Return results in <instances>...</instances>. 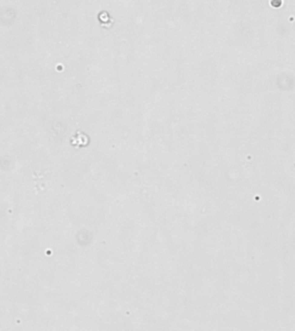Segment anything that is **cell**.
Returning <instances> with one entry per match:
<instances>
[{"label":"cell","mask_w":295,"mask_h":331,"mask_svg":"<svg viewBox=\"0 0 295 331\" xmlns=\"http://www.w3.org/2000/svg\"><path fill=\"white\" fill-rule=\"evenodd\" d=\"M282 4H283L282 0H271L270 1V5L273 8H280L282 5Z\"/></svg>","instance_id":"cell-1"}]
</instances>
